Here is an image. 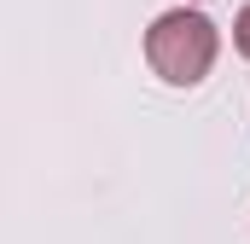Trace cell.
<instances>
[{
  "instance_id": "6da1fadb",
  "label": "cell",
  "mask_w": 250,
  "mask_h": 244,
  "mask_svg": "<svg viewBox=\"0 0 250 244\" xmlns=\"http://www.w3.org/2000/svg\"><path fill=\"white\" fill-rule=\"evenodd\" d=\"M215 23L204 18V12H163L151 29H146V59L151 70L169 81V87H198L204 76H209V64H215Z\"/></svg>"
},
{
  "instance_id": "7a4b0ae2",
  "label": "cell",
  "mask_w": 250,
  "mask_h": 244,
  "mask_svg": "<svg viewBox=\"0 0 250 244\" xmlns=\"http://www.w3.org/2000/svg\"><path fill=\"white\" fill-rule=\"evenodd\" d=\"M233 41H239V53L250 59V6L239 12V23H233Z\"/></svg>"
}]
</instances>
